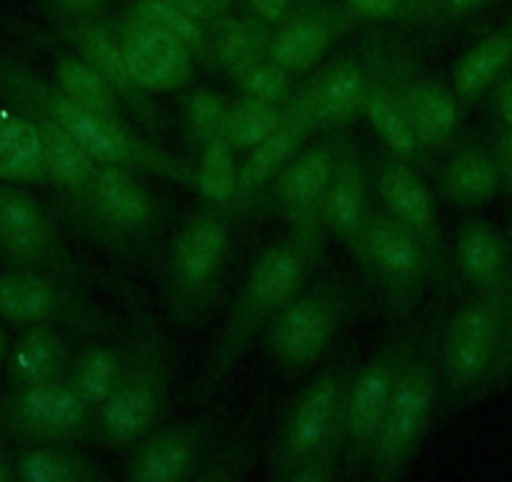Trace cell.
<instances>
[{"mask_svg":"<svg viewBox=\"0 0 512 482\" xmlns=\"http://www.w3.org/2000/svg\"><path fill=\"white\" fill-rule=\"evenodd\" d=\"M0 96L51 118L53 124L76 139L93 159L126 166L144 176H159L194 191V166L139 136L131 124H118L91 111L81 101L68 96L56 81H46L3 51H0Z\"/></svg>","mask_w":512,"mask_h":482,"instance_id":"obj_1","label":"cell"},{"mask_svg":"<svg viewBox=\"0 0 512 482\" xmlns=\"http://www.w3.org/2000/svg\"><path fill=\"white\" fill-rule=\"evenodd\" d=\"M312 264L307 249L292 236L277 241L256 257L241 284L239 297L226 317L224 332L211 352L209 365H206V392L221 385V380L234 370L241 354L254 342L256 334L264 332L267 324L277 317L279 309L302 289Z\"/></svg>","mask_w":512,"mask_h":482,"instance_id":"obj_2","label":"cell"},{"mask_svg":"<svg viewBox=\"0 0 512 482\" xmlns=\"http://www.w3.org/2000/svg\"><path fill=\"white\" fill-rule=\"evenodd\" d=\"M174 382V352L169 339L149 317L134 329L126 349L121 382L96 412V437L113 450H131L161 425Z\"/></svg>","mask_w":512,"mask_h":482,"instance_id":"obj_3","label":"cell"},{"mask_svg":"<svg viewBox=\"0 0 512 482\" xmlns=\"http://www.w3.org/2000/svg\"><path fill=\"white\" fill-rule=\"evenodd\" d=\"M231 211L209 204L179 226L164 267L166 309L176 324H199L224 287L231 252Z\"/></svg>","mask_w":512,"mask_h":482,"instance_id":"obj_4","label":"cell"},{"mask_svg":"<svg viewBox=\"0 0 512 482\" xmlns=\"http://www.w3.org/2000/svg\"><path fill=\"white\" fill-rule=\"evenodd\" d=\"M440 372L452 400H472L512 372L502 297L472 294L447 319Z\"/></svg>","mask_w":512,"mask_h":482,"instance_id":"obj_5","label":"cell"},{"mask_svg":"<svg viewBox=\"0 0 512 482\" xmlns=\"http://www.w3.org/2000/svg\"><path fill=\"white\" fill-rule=\"evenodd\" d=\"M437 367L440 365L435 349L427 342H417V337L412 339L374 442L372 460L367 465L372 480H397L405 475L420 452L435 417L437 382H440Z\"/></svg>","mask_w":512,"mask_h":482,"instance_id":"obj_6","label":"cell"},{"mask_svg":"<svg viewBox=\"0 0 512 482\" xmlns=\"http://www.w3.org/2000/svg\"><path fill=\"white\" fill-rule=\"evenodd\" d=\"M354 289L344 279H324L299 289L264 329L269 357L287 372H304L329 352L354 312Z\"/></svg>","mask_w":512,"mask_h":482,"instance_id":"obj_7","label":"cell"},{"mask_svg":"<svg viewBox=\"0 0 512 482\" xmlns=\"http://www.w3.org/2000/svg\"><path fill=\"white\" fill-rule=\"evenodd\" d=\"M164 226V206L144 174L118 164H98L88 239L113 254L141 252Z\"/></svg>","mask_w":512,"mask_h":482,"instance_id":"obj_8","label":"cell"},{"mask_svg":"<svg viewBox=\"0 0 512 482\" xmlns=\"http://www.w3.org/2000/svg\"><path fill=\"white\" fill-rule=\"evenodd\" d=\"M334 156L337 139H322L302 149L256 199V204L287 221L289 236L307 249L312 262H319L324 254V196L332 179Z\"/></svg>","mask_w":512,"mask_h":482,"instance_id":"obj_9","label":"cell"},{"mask_svg":"<svg viewBox=\"0 0 512 482\" xmlns=\"http://www.w3.org/2000/svg\"><path fill=\"white\" fill-rule=\"evenodd\" d=\"M0 432L23 445H73L96 435V415L68 380L21 385L0 395Z\"/></svg>","mask_w":512,"mask_h":482,"instance_id":"obj_10","label":"cell"},{"mask_svg":"<svg viewBox=\"0 0 512 482\" xmlns=\"http://www.w3.org/2000/svg\"><path fill=\"white\" fill-rule=\"evenodd\" d=\"M0 259L6 267L53 274L68 284L88 277L63 244L46 206L6 181L0 184Z\"/></svg>","mask_w":512,"mask_h":482,"instance_id":"obj_11","label":"cell"},{"mask_svg":"<svg viewBox=\"0 0 512 482\" xmlns=\"http://www.w3.org/2000/svg\"><path fill=\"white\" fill-rule=\"evenodd\" d=\"M412 339L415 337L390 339L372 354L362 370L349 377L342 405V425H339L342 462L349 472L364 470L372 460L374 442Z\"/></svg>","mask_w":512,"mask_h":482,"instance_id":"obj_12","label":"cell"},{"mask_svg":"<svg viewBox=\"0 0 512 482\" xmlns=\"http://www.w3.org/2000/svg\"><path fill=\"white\" fill-rule=\"evenodd\" d=\"M395 314H410L420 304L427 279H435L430 257L417 236L395 216L374 206L357 259Z\"/></svg>","mask_w":512,"mask_h":482,"instance_id":"obj_13","label":"cell"},{"mask_svg":"<svg viewBox=\"0 0 512 482\" xmlns=\"http://www.w3.org/2000/svg\"><path fill=\"white\" fill-rule=\"evenodd\" d=\"M384 63L407 126L427 156L445 149L462 124V103L452 86L427 73L397 38L382 33Z\"/></svg>","mask_w":512,"mask_h":482,"instance_id":"obj_14","label":"cell"},{"mask_svg":"<svg viewBox=\"0 0 512 482\" xmlns=\"http://www.w3.org/2000/svg\"><path fill=\"white\" fill-rule=\"evenodd\" d=\"M349 377L352 370L347 365L327 367L292 402L269 460L277 480H284V475L304 457L334 442H342L339 425H342V405Z\"/></svg>","mask_w":512,"mask_h":482,"instance_id":"obj_15","label":"cell"},{"mask_svg":"<svg viewBox=\"0 0 512 482\" xmlns=\"http://www.w3.org/2000/svg\"><path fill=\"white\" fill-rule=\"evenodd\" d=\"M0 319L13 327L56 324L78 334H103L108 329L101 309L78 297L68 282L16 267L0 272Z\"/></svg>","mask_w":512,"mask_h":482,"instance_id":"obj_16","label":"cell"},{"mask_svg":"<svg viewBox=\"0 0 512 482\" xmlns=\"http://www.w3.org/2000/svg\"><path fill=\"white\" fill-rule=\"evenodd\" d=\"M53 36L61 38L73 53L91 63L121 98L123 108L141 129L151 134H166L169 131V118L161 111L159 103L139 88V83L128 73L126 61H123L118 36L113 31L111 18H88V21H68V23H51Z\"/></svg>","mask_w":512,"mask_h":482,"instance_id":"obj_17","label":"cell"},{"mask_svg":"<svg viewBox=\"0 0 512 482\" xmlns=\"http://www.w3.org/2000/svg\"><path fill=\"white\" fill-rule=\"evenodd\" d=\"M372 181L379 196V206L390 216H395L412 236H417V241L430 257L435 279H447L450 262H447L445 236H442L440 219H437L435 196L422 181L417 166L395 154L379 156L374 161Z\"/></svg>","mask_w":512,"mask_h":482,"instance_id":"obj_18","label":"cell"},{"mask_svg":"<svg viewBox=\"0 0 512 482\" xmlns=\"http://www.w3.org/2000/svg\"><path fill=\"white\" fill-rule=\"evenodd\" d=\"M357 26L359 21L342 0H297L274 26L269 58L302 76L317 68Z\"/></svg>","mask_w":512,"mask_h":482,"instance_id":"obj_19","label":"cell"},{"mask_svg":"<svg viewBox=\"0 0 512 482\" xmlns=\"http://www.w3.org/2000/svg\"><path fill=\"white\" fill-rule=\"evenodd\" d=\"M128 73L146 93H176L191 86L196 58L164 28L118 13L111 18Z\"/></svg>","mask_w":512,"mask_h":482,"instance_id":"obj_20","label":"cell"},{"mask_svg":"<svg viewBox=\"0 0 512 482\" xmlns=\"http://www.w3.org/2000/svg\"><path fill=\"white\" fill-rule=\"evenodd\" d=\"M317 131V118H314L312 93L307 81L297 88L292 101L284 106L282 121L277 129L249 151L239 164V181H236V194L226 209L231 214L254 209L256 199L264 194L269 184L279 176V171L304 149L309 136Z\"/></svg>","mask_w":512,"mask_h":482,"instance_id":"obj_21","label":"cell"},{"mask_svg":"<svg viewBox=\"0 0 512 482\" xmlns=\"http://www.w3.org/2000/svg\"><path fill=\"white\" fill-rule=\"evenodd\" d=\"M214 442V420H184L159 425L128 450L123 477L131 482L194 480Z\"/></svg>","mask_w":512,"mask_h":482,"instance_id":"obj_22","label":"cell"},{"mask_svg":"<svg viewBox=\"0 0 512 482\" xmlns=\"http://www.w3.org/2000/svg\"><path fill=\"white\" fill-rule=\"evenodd\" d=\"M33 118L43 139V159H46V179L61 194L68 219L81 234L91 231V204L96 189L98 164L76 139L66 134L58 124L43 113L23 108Z\"/></svg>","mask_w":512,"mask_h":482,"instance_id":"obj_23","label":"cell"},{"mask_svg":"<svg viewBox=\"0 0 512 482\" xmlns=\"http://www.w3.org/2000/svg\"><path fill=\"white\" fill-rule=\"evenodd\" d=\"M372 209L369 174L362 154L349 139H337L332 179L324 196V226L354 259L362 254Z\"/></svg>","mask_w":512,"mask_h":482,"instance_id":"obj_24","label":"cell"},{"mask_svg":"<svg viewBox=\"0 0 512 482\" xmlns=\"http://www.w3.org/2000/svg\"><path fill=\"white\" fill-rule=\"evenodd\" d=\"M362 56L367 63V93H364V118L369 121L390 154L412 164H427V154L417 144L415 134L407 126L405 113L397 101L395 86H392L390 71L384 63V43L382 33H369L362 43Z\"/></svg>","mask_w":512,"mask_h":482,"instance_id":"obj_25","label":"cell"},{"mask_svg":"<svg viewBox=\"0 0 512 482\" xmlns=\"http://www.w3.org/2000/svg\"><path fill=\"white\" fill-rule=\"evenodd\" d=\"M312 93L317 131L339 134L364 116V93H367V63L362 51L342 53L319 68L307 81Z\"/></svg>","mask_w":512,"mask_h":482,"instance_id":"obj_26","label":"cell"},{"mask_svg":"<svg viewBox=\"0 0 512 482\" xmlns=\"http://www.w3.org/2000/svg\"><path fill=\"white\" fill-rule=\"evenodd\" d=\"M455 267L472 294L502 297L510 282V247L487 219L470 216L455 236Z\"/></svg>","mask_w":512,"mask_h":482,"instance_id":"obj_27","label":"cell"},{"mask_svg":"<svg viewBox=\"0 0 512 482\" xmlns=\"http://www.w3.org/2000/svg\"><path fill=\"white\" fill-rule=\"evenodd\" d=\"M274 28L254 18L251 13L231 11L224 21L209 28L204 68L229 78L231 83L249 71L256 61L269 56Z\"/></svg>","mask_w":512,"mask_h":482,"instance_id":"obj_28","label":"cell"},{"mask_svg":"<svg viewBox=\"0 0 512 482\" xmlns=\"http://www.w3.org/2000/svg\"><path fill=\"white\" fill-rule=\"evenodd\" d=\"M73 362L71 339L56 324H33L23 327L6 357L11 387L38 385V382L66 380Z\"/></svg>","mask_w":512,"mask_h":482,"instance_id":"obj_29","label":"cell"},{"mask_svg":"<svg viewBox=\"0 0 512 482\" xmlns=\"http://www.w3.org/2000/svg\"><path fill=\"white\" fill-rule=\"evenodd\" d=\"M502 189L492 146L462 144L452 151L440 171L442 199L455 209H480L487 206Z\"/></svg>","mask_w":512,"mask_h":482,"instance_id":"obj_30","label":"cell"},{"mask_svg":"<svg viewBox=\"0 0 512 482\" xmlns=\"http://www.w3.org/2000/svg\"><path fill=\"white\" fill-rule=\"evenodd\" d=\"M0 181L48 184L43 139L33 118L16 103H0Z\"/></svg>","mask_w":512,"mask_h":482,"instance_id":"obj_31","label":"cell"},{"mask_svg":"<svg viewBox=\"0 0 512 482\" xmlns=\"http://www.w3.org/2000/svg\"><path fill=\"white\" fill-rule=\"evenodd\" d=\"M512 68V18L487 33L482 41L467 48L460 58H457L455 68H452L450 86L460 103L470 106L477 98L485 96L492 88V83Z\"/></svg>","mask_w":512,"mask_h":482,"instance_id":"obj_32","label":"cell"},{"mask_svg":"<svg viewBox=\"0 0 512 482\" xmlns=\"http://www.w3.org/2000/svg\"><path fill=\"white\" fill-rule=\"evenodd\" d=\"M13 472L21 482H101L106 467L71 445H26L13 455Z\"/></svg>","mask_w":512,"mask_h":482,"instance_id":"obj_33","label":"cell"},{"mask_svg":"<svg viewBox=\"0 0 512 482\" xmlns=\"http://www.w3.org/2000/svg\"><path fill=\"white\" fill-rule=\"evenodd\" d=\"M123 370H126V349L106 342H93L73 354L66 380L71 382L76 395L86 402L88 410L96 415L121 382Z\"/></svg>","mask_w":512,"mask_h":482,"instance_id":"obj_34","label":"cell"},{"mask_svg":"<svg viewBox=\"0 0 512 482\" xmlns=\"http://www.w3.org/2000/svg\"><path fill=\"white\" fill-rule=\"evenodd\" d=\"M56 63H53V81L73 96L76 101H81L83 106H88L91 111L101 113V116L118 121V124H128V113L123 108L121 98L113 91L111 83L96 71L88 61H83L78 53L68 51L53 53Z\"/></svg>","mask_w":512,"mask_h":482,"instance_id":"obj_35","label":"cell"},{"mask_svg":"<svg viewBox=\"0 0 512 482\" xmlns=\"http://www.w3.org/2000/svg\"><path fill=\"white\" fill-rule=\"evenodd\" d=\"M196 154L199 159L194 166V191L209 204L229 206L236 194V181H239L236 149L224 136H216L206 141Z\"/></svg>","mask_w":512,"mask_h":482,"instance_id":"obj_36","label":"cell"},{"mask_svg":"<svg viewBox=\"0 0 512 482\" xmlns=\"http://www.w3.org/2000/svg\"><path fill=\"white\" fill-rule=\"evenodd\" d=\"M284 106L259 101V98L236 96L229 103V116L224 124V139L236 151H251L256 144H262L282 121Z\"/></svg>","mask_w":512,"mask_h":482,"instance_id":"obj_37","label":"cell"},{"mask_svg":"<svg viewBox=\"0 0 512 482\" xmlns=\"http://www.w3.org/2000/svg\"><path fill=\"white\" fill-rule=\"evenodd\" d=\"M123 13L136 18V21L151 23V26L169 31L171 36H176L186 48H189L191 56L196 58V63L204 66L206 46H209V28H206L204 23L196 21V18H191L189 13L169 6L164 0H128Z\"/></svg>","mask_w":512,"mask_h":482,"instance_id":"obj_38","label":"cell"},{"mask_svg":"<svg viewBox=\"0 0 512 482\" xmlns=\"http://www.w3.org/2000/svg\"><path fill=\"white\" fill-rule=\"evenodd\" d=\"M229 103L221 93L211 88H194L181 98V116H184L186 139L191 149L199 151L206 141L224 136L226 116H229Z\"/></svg>","mask_w":512,"mask_h":482,"instance_id":"obj_39","label":"cell"},{"mask_svg":"<svg viewBox=\"0 0 512 482\" xmlns=\"http://www.w3.org/2000/svg\"><path fill=\"white\" fill-rule=\"evenodd\" d=\"M236 96L259 98V101L277 103V106H287L292 96L297 93V73L284 68L282 63L272 61V58H262L256 61L249 71L241 73L234 81Z\"/></svg>","mask_w":512,"mask_h":482,"instance_id":"obj_40","label":"cell"},{"mask_svg":"<svg viewBox=\"0 0 512 482\" xmlns=\"http://www.w3.org/2000/svg\"><path fill=\"white\" fill-rule=\"evenodd\" d=\"M359 23H430L442 0H342Z\"/></svg>","mask_w":512,"mask_h":482,"instance_id":"obj_41","label":"cell"},{"mask_svg":"<svg viewBox=\"0 0 512 482\" xmlns=\"http://www.w3.org/2000/svg\"><path fill=\"white\" fill-rule=\"evenodd\" d=\"M342 442L322 447L314 455L304 457L299 465L284 475V482H329L342 475Z\"/></svg>","mask_w":512,"mask_h":482,"instance_id":"obj_42","label":"cell"},{"mask_svg":"<svg viewBox=\"0 0 512 482\" xmlns=\"http://www.w3.org/2000/svg\"><path fill=\"white\" fill-rule=\"evenodd\" d=\"M246 465H249V447L244 442L241 445L211 447L209 455L196 470L194 480H234V477L244 475Z\"/></svg>","mask_w":512,"mask_h":482,"instance_id":"obj_43","label":"cell"},{"mask_svg":"<svg viewBox=\"0 0 512 482\" xmlns=\"http://www.w3.org/2000/svg\"><path fill=\"white\" fill-rule=\"evenodd\" d=\"M48 23L88 21L108 16L111 0H41Z\"/></svg>","mask_w":512,"mask_h":482,"instance_id":"obj_44","label":"cell"},{"mask_svg":"<svg viewBox=\"0 0 512 482\" xmlns=\"http://www.w3.org/2000/svg\"><path fill=\"white\" fill-rule=\"evenodd\" d=\"M164 3L189 13L191 18L204 23L206 28L216 26V23L224 21L231 11H236V0H164Z\"/></svg>","mask_w":512,"mask_h":482,"instance_id":"obj_45","label":"cell"},{"mask_svg":"<svg viewBox=\"0 0 512 482\" xmlns=\"http://www.w3.org/2000/svg\"><path fill=\"white\" fill-rule=\"evenodd\" d=\"M294 3H297V0H241V8L274 28L289 11H292Z\"/></svg>","mask_w":512,"mask_h":482,"instance_id":"obj_46","label":"cell"},{"mask_svg":"<svg viewBox=\"0 0 512 482\" xmlns=\"http://www.w3.org/2000/svg\"><path fill=\"white\" fill-rule=\"evenodd\" d=\"M492 154H495L497 171H500L502 189L512 196V131L502 129L492 139Z\"/></svg>","mask_w":512,"mask_h":482,"instance_id":"obj_47","label":"cell"},{"mask_svg":"<svg viewBox=\"0 0 512 482\" xmlns=\"http://www.w3.org/2000/svg\"><path fill=\"white\" fill-rule=\"evenodd\" d=\"M492 101H495V113L500 126L512 131V68L492 83Z\"/></svg>","mask_w":512,"mask_h":482,"instance_id":"obj_48","label":"cell"},{"mask_svg":"<svg viewBox=\"0 0 512 482\" xmlns=\"http://www.w3.org/2000/svg\"><path fill=\"white\" fill-rule=\"evenodd\" d=\"M492 3L495 0H442L440 21H462V18L475 16Z\"/></svg>","mask_w":512,"mask_h":482,"instance_id":"obj_49","label":"cell"},{"mask_svg":"<svg viewBox=\"0 0 512 482\" xmlns=\"http://www.w3.org/2000/svg\"><path fill=\"white\" fill-rule=\"evenodd\" d=\"M502 314H505L507 349H510V362H512V277H510V282H507L505 292H502Z\"/></svg>","mask_w":512,"mask_h":482,"instance_id":"obj_50","label":"cell"},{"mask_svg":"<svg viewBox=\"0 0 512 482\" xmlns=\"http://www.w3.org/2000/svg\"><path fill=\"white\" fill-rule=\"evenodd\" d=\"M16 480V472H13V457H8L6 452L0 450V482Z\"/></svg>","mask_w":512,"mask_h":482,"instance_id":"obj_51","label":"cell"},{"mask_svg":"<svg viewBox=\"0 0 512 482\" xmlns=\"http://www.w3.org/2000/svg\"><path fill=\"white\" fill-rule=\"evenodd\" d=\"M8 352H11V339H8L6 329L0 327V365H3V362H6Z\"/></svg>","mask_w":512,"mask_h":482,"instance_id":"obj_52","label":"cell"}]
</instances>
